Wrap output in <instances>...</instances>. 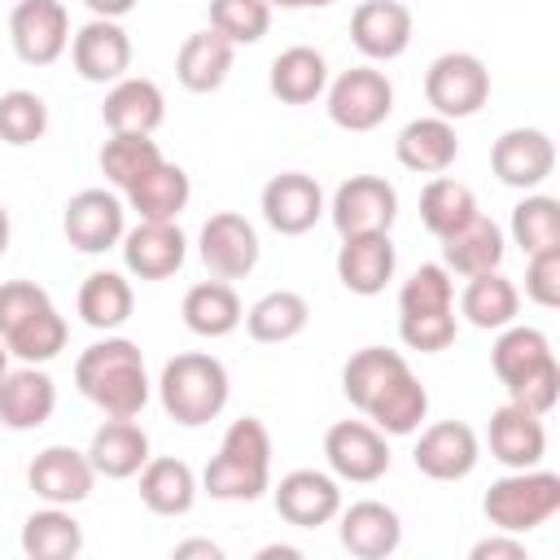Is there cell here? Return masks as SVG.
Here are the masks:
<instances>
[{
	"label": "cell",
	"mask_w": 560,
	"mask_h": 560,
	"mask_svg": "<svg viewBox=\"0 0 560 560\" xmlns=\"http://www.w3.org/2000/svg\"><path fill=\"white\" fill-rule=\"evenodd\" d=\"M490 363H494V376L503 381L508 389V402L534 411V416H547L560 398V363L551 354V341L542 328H529V324H508L499 328V341L490 350Z\"/></svg>",
	"instance_id": "1"
},
{
	"label": "cell",
	"mask_w": 560,
	"mask_h": 560,
	"mask_svg": "<svg viewBox=\"0 0 560 560\" xmlns=\"http://www.w3.org/2000/svg\"><path fill=\"white\" fill-rule=\"evenodd\" d=\"M74 385L105 416H140L149 402V372L140 346L127 337L92 341L74 359Z\"/></svg>",
	"instance_id": "2"
},
{
	"label": "cell",
	"mask_w": 560,
	"mask_h": 560,
	"mask_svg": "<svg viewBox=\"0 0 560 560\" xmlns=\"http://www.w3.org/2000/svg\"><path fill=\"white\" fill-rule=\"evenodd\" d=\"M201 486L223 503H254L271 486V433L258 416H241L228 424L214 459L201 472Z\"/></svg>",
	"instance_id": "3"
},
{
	"label": "cell",
	"mask_w": 560,
	"mask_h": 560,
	"mask_svg": "<svg viewBox=\"0 0 560 560\" xmlns=\"http://www.w3.org/2000/svg\"><path fill=\"white\" fill-rule=\"evenodd\" d=\"M158 398L162 411L184 424V429H201L210 420H219V411L232 398V381L228 368L206 354V350H184L175 359H166L162 376H158Z\"/></svg>",
	"instance_id": "4"
},
{
	"label": "cell",
	"mask_w": 560,
	"mask_h": 560,
	"mask_svg": "<svg viewBox=\"0 0 560 560\" xmlns=\"http://www.w3.org/2000/svg\"><path fill=\"white\" fill-rule=\"evenodd\" d=\"M481 512L503 534H529L560 512V477L547 468H508V477L490 481Z\"/></svg>",
	"instance_id": "5"
},
{
	"label": "cell",
	"mask_w": 560,
	"mask_h": 560,
	"mask_svg": "<svg viewBox=\"0 0 560 560\" xmlns=\"http://www.w3.org/2000/svg\"><path fill=\"white\" fill-rule=\"evenodd\" d=\"M424 101L438 118H472L490 101V70L472 52H442L424 70Z\"/></svg>",
	"instance_id": "6"
},
{
	"label": "cell",
	"mask_w": 560,
	"mask_h": 560,
	"mask_svg": "<svg viewBox=\"0 0 560 560\" xmlns=\"http://www.w3.org/2000/svg\"><path fill=\"white\" fill-rule=\"evenodd\" d=\"M324 96H328V118L341 131H376L394 114V83L376 66L341 70L324 88Z\"/></svg>",
	"instance_id": "7"
},
{
	"label": "cell",
	"mask_w": 560,
	"mask_h": 560,
	"mask_svg": "<svg viewBox=\"0 0 560 560\" xmlns=\"http://www.w3.org/2000/svg\"><path fill=\"white\" fill-rule=\"evenodd\" d=\"M328 214H332V228L341 236L389 232L398 219V188L385 175H350L346 184H337Z\"/></svg>",
	"instance_id": "8"
},
{
	"label": "cell",
	"mask_w": 560,
	"mask_h": 560,
	"mask_svg": "<svg viewBox=\"0 0 560 560\" xmlns=\"http://www.w3.org/2000/svg\"><path fill=\"white\" fill-rule=\"evenodd\" d=\"M324 459H328L332 477L354 481V486H372L389 472V442L368 420H337L324 433Z\"/></svg>",
	"instance_id": "9"
},
{
	"label": "cell",
	"mask_w": 560,
	"mask_h": 560,
	"mask_svg": "<svg viewBox=\"0 0 560 560\" xmlns=\"http://www.w3.org/2000/svg\"><path fill=\"white\" fill-rule=\"evenodd\" d=\"M197 254L206 262V271L214 280H245L254 267H258V232L245 214L236 210H219L201 223V236H197Z\"/></svg>",
	"instance_id": "10"
},
{
	"label": "cell",
	"mask_w": 560,
	"mask_h": 560,
	"mask_svg": "<svg viewBox=\"0 0 560 560\" xmlns=\"http://www.w3.org/2000/svg\"><path fill=\"white\" fill-rule=\"evenodd\" d=\"M61 232L79 254H105L122 241L127 232V206L109 188H83L66 201Z\"/></svg>",
	"instance_id": "11"
},
{
	"label": "cell",
	"mask_w": 560,
	"mask_h": 560,
	"mask_svg": "<svg viewBox=\"0 0 560 560\" xmlns=\"http://www.w3.org/2000/svg\"><path fill=\"white\" fill-rule=\"evenodd\" d=\"M13 52L26 66H52L70 48V13L61 0H18L9 13Z\"/></svg>",
	"instance_id": "12"
},
{
	"label": "cell",
	"mask_w": 560,
	"mask_h": 560,
	"mask_svg": "<svg viewBox=\"0 0 560 560\" xmlns=\"http://www.w3.org/2000/svg\"><path fill=\"white\" fill-rule=\"evenodd\" d=\"M118 249H122V267L136 280H166L184 267L188 241L175 219H140L136 228L122 232Z\"/></svg>",
	"instance_id": "13"
},
{
	"label": "cell",
	"mask_w": 560,
	"mask_h": 560,
	"mask_svg": "<svg viewBox=\"0 0 560 560\" xmlns=\"http://www.w3.org/2000/svg\"><path fill=\"white\" fill-rule=\"evenodd\" d=\"M481 459V442L464 420H438L429 429H420L411 464L416 472L433 477V481H464Z\"/></svg>",
	"instance_id": "14"
},
{
	"label": "cell",
	"mask_w": 560,
	"mask_h": 560,
	"mask_svg": "<svg viewBox=\"0 0 560 560\" xmlns=\"http://www.w3.org/2000/svg\"><path fill=\"white\" fill-rule=\"evenodd\" d=\"M490 171L499 175V184L521 188V192H534L556 171V144L538 127H512V131H503L494 140Z\"/></svg>",
	"instance_id": "15"
},
{
	"label": "cell",
	"mask_w": 560,
	"mask_h": 560,
	"mask_svg": "<svg viewBox=\"0 0 560 560\" xmlns=\"http://www.w3.org/2000/svg\"><path fill=\"white\" fill-rule=\"evenodd\" d=\"M324 214V188L306 171H280L262 184V219L280 236H302Z\"/></svg>",
	"instance_id": "16"
},
{
	"label": "cell",
	"mask_w": 560,
	"mask_h": 560,
	"mask_svg": "<svg viewBox=\"0 0 560 560\" xmlns=\"http://www.w3.org/2000/svg\"><path fill=\"white\" fill-rule=\"evenodd\" d=\"M271 499H276L280 521H289L298 529H319V525L337 521V512H341V486H337V477H328L319 468L284 472Z\"/></svg>",
	"instance_id": "17"
},
{
	"label": "cell",
	"mask_w": 560,
	"mask_h": 560,
	"mask_svg": "<svg viewBox=\"0 0 560 560\" xmlns=\"http://www.w3.org/2000/svg\"><path fill=\"white\" fill-rule=\"evenodd\" d=\"M411 9L402 0H363L350 13V44L368 61H394L411 48Z\"/></svg>",
	"instance_id": "18"
},
{
	"label": "cell",
	"mask_w": 560,
	"mask_h": 560,
	"mask_svg": "<svg viewBox=\"0 0 560 560\" xmlns=\"http://www.w3.org/2000/svg\"><path fill=\"white\" fill-rule=\"evenodd\" d=\"M26 481L31 490L44 499V503H57V508H74L92 494V481H96V468L88 459V451H74V446H44L31 468H26Z\"/></svg>",
	"instance_id": "19"
},
{
	"label": "cell",
	"mask_w": 560,
	"mask_h": 560,
	"mask_svg": "<svg viewBox=\"0 0 560 560\" xmlns=\"http://www.w3.org/2000/svg\"><path fill=\"white\" fill-rule=\"evenodd\" d=\"M57 411V385L39 363L9 368L0 376V424L13 433H31L48 424Z\"/></svg>",
	"instance_id": "20"
},
{
	"label": "cell",
	"mask_w": 560,
	"mask_h": 560,
	"mask_svg": "<svg viewBox=\"0 0 560 560\" xmlns=\"http://www.w3.org/2000/svg\"><path fill=\"white\" fill-rule=\"evenodd\" d=\"M70 61L88 83H118L131 70V39L118 22L92 18L70 35Z\"/></svg>",
	"instance_id": "21"
},
{
	"label": "cell",
	"mask_w": 560,
	"mask_h": 560,
	"mask_svg": "<svg viewBox=\"0 0 560 560\" xmlns=\"http://www.w3.org/2000/svg\"><path fill=\"white\" fill-rule=\"evenodd\" d=\"M162 118H166V96L153 79L122 74L118 83H109L101 105V122L109 127V136H153Z\"/></svg>",
	"instance_id": "22"
},
{
	"label": "cell",
	"mask_w": 560,
	"mask_h": 560,
	"mask_svg": "<svg viewBox=\"0 0 560 560\" xmlns=\"http://www.w3.org/2000/svg\"><path fill=\"white\" fill-rule=\"evenodd\" d=\"M337 516H341V525H337L341 547L354 560H385V556H394L402 547V521L381 499H359V503L341 508Z\"/></svg>",
	"instance_id": "23"
},
{
	"label": "cell",
	"mask_w": 560,
	"mask_h": 560,
	"mask_svg": "<svg viewBox=\"0 0 560 560\" xmlns=\"http://www.w3.org/2000/svg\"><path fill=\"white\" fill-rule=\"evenodd\" d=\"M398 267V249L389 241V232H363V236H341L337 249V280L359 293V298H376Z\"/></svg>",
	"instance_id": "24"
},
{
	"label": "cell",
	"mask_w": 560,
	"mask_h": 560,
	"mask_svg": "<svg viewBox=\"0 0 560 560\" xmlns=\"http://www.w3.org/2000/svg\"><path fill=\"white\" fill-rule=\"evenodd\" d=\"M486 442H490V455L503 464V468H534L542 464L547 455V429H542V416L516 407V402H503L490 411V429H486Z\"/></svg>",
	"instance_id": "25"
},
{
	"label": "cell",
	"mask_w": 560,
	"mask_h": 560,
	"mask_svg": "<svg viewBox=\"0 0 560 560\" xmlns=\"http://www.w3.org/2000/svg\"><path fill=\"white\" fill-rule=\"evenodd\" d=\"M503 254H508L503 228L494 219H486L481 210L468 223H459L455 232L442 236V267L451 276H464V280L468 276H481V271H499Z\"/></svg>",
	"instance_id": "26"
},
{
	"label": "cell",
	"mask_w": 560,
	"mask_h": 560,
	"mask_svg": "<svg viewBox=\"0 0 560 560\" xmlns=\"http://www.w3.org/2000/svg\"><path fill=\"white\" fill-rule=\"evenodd\" d=\"M394 158H398L407 171H416V175H442V171H451L455 158H459L455 122H451V118H438V114L411 118V122L398 131V140H394Z\"/></svg>",
	"instance_id": "27"
},
{
	"label": "cell",
	"mask_w": 560,
	"mask_h": 560,
	"mask_svg": "<svg viewBox=\"0 0 560 560\" xmlns=\"http://www.w3.org/2000/svg\"><path fill=\"white\" fill-rule=\"evenodd\" d=\"M88 459L96 468V477H109V481H127L144 468L149 459V433L136 424V416H109L92 442H88Z\"/></svg>",
	"instance_id": "28"
},
{
	"label": "cell",
	"mask_w": 560,
	"mask_h": 560,
	"mask_svg": "<svg viewBox=\"0 0 560 560\" xmlns=\"http://www.w3.org/2000/svg\"><path fill=\"white\" fill-rule=\"evenodd\" d=\"M232 57H236V44H228L214 26L192 31L175 52V79H179V88H188L197 96L219 92L232 74Z\"/></svg>",
	"instance_id": "29"
},
{
	"label": "cell",
	"mask_w": 560,
	"mask_h": 560,
	"mask_svg": "<svg viewBox=\"0 0 560 560\" xmlns=\"http://www.w3.org/2000/svg\"><path fill=\"white\" fill-rule=\"evenodd\" d=\"M267 88L284 105H311V101H319L324 88H328V61H324V52L311 48V44H293V48L276 52V61L267 70Z\"/></svg>",
	"instance_id": "30"
},
{
	"label": "cell",
	"mask_w": 560,
	"mask_h": 560,
	"mask_svg": "<svg viewBox=\"0 0 560 560\" xmlns=\"http://www.w3.org/2000/svg\"><path fill=\"white\" fill-rule=\"evenodd\" d=\"M363 416H368V424H376L385 438H411V433L424 424V416H429V389H424L420 376L407 368V372H398V376L372 398V407H368Z\"/></svg>",
	"instance_id": "31"
},
{
	"label": "cell",
	"mask_w": 560,
	"mask_h": 560,
	"mask_svg": "<svg viewBox=\"0 0 560 560\" xmlns=\"http://www.w3.org/2000/svg\"><path fill=\"white\" fill-rule=\"evenodd\" d=\"M140 477V503L153 512V516H184L192 512L197 503V477L184 459L175 455H149L144 468L136 472Z\"/></svg>",
	"instance_id": "32"
},
{
	"label": "cell",
	"mask_w": 560,
	"mask_h": 560,
	"mask_svg": "<svg viewBox=\"0 0 560 560\" xmlns=\"http://www.w3.org/2000/svg\"><path fill=\"white\" fill-rule=\"evenodd\" d=\"M122 197H127V210H136L140 219H179L192 197V184H188L184 166L162 158L153 171H144L136 184H127Z\"/></svg>",
	"instance_id": "33"
},
{
	"label": "cell",
	"mask_w": 560,
	"mask_h": 560,
	"mask_svg": "<svg viewBox=\"0 0 560 560\" xmlns=\"http://www.w3.org/2000/svg\"><path fill=\"white\" fill-rule=\"evenodd\" d=\"M179 315H184L188 332L214 341V337H228V332L241 328L245 306H241V298H236V289H232L228 280H201V284H192V289L184 293Z\"/></svg>",
	"instance_id": "34"
},
{
	"label": "cell",
	"mask_w": 560,
	"mask_h": 560,
	"mask_svg": "<svg viewBox=\"0 0 560 560\" xmlns=\"http://www.w3.org/2000/svg\"><path fill=\"white\" fill-rule=\"evenodd\" d=\"M131 306H136V293L122 271H92L79 284V319L96 332L122 328L131 319Z\"/></svg>",
	"instance_id": "35"
},
{
	"label": "cell",
	"mask_w": 560,
	"mask_h": 560,
	"mask_svg": "<svg viewBox=\"0 0 560 560\" xmlns=\"http://www.w3.org/2000/svg\"><path fill=\"white\" fill-rule=\"evenodd\" d=\"M521 311V293L516 284L503 276V271H481V276H468L464 293H459V315L472 324V328H508Z\"/></svg>",
	"instance_id": "36"
},
{
	"label": "cell",
	"mask_w": 560,
	"mask_h": 560,
	"mask_svg": "<svg viewBox=\"0 0 560 560\" xmlns=\"http://www.w3.org/2000/svg\"><path fill=\"white\" fill-rule=\"evenodd\" d=\"M83 551V525L70 516V508H39L22 525V556L31 560H74Z\"/></svg>",
	"instance_id": "37"
},
{
	"label": "cell",
	"mask_w": 560,
	"mask_h": 560,
	"mask_svg": "<svg viewBox=\"0 0 560 560\" xmlns=\"http://www.w3.org/2000/svg\"><path fill=\"white\" fill-rule=\"evenodd\" d=\"M311 324V306L302 293L293 289H271L262 293L249 311H245V332L262 346H280V341H293L302 328Z\"/></svg>",
	"instance_id": "38"
},
{
	"label": "cell",
	"mask_w": 560,
	"mask_h": 560,
	"mask_svg": "<svg viewBox=\"0 0 560 560\" xmlns=\"http://www.w3.org/2000/svg\"><path fill=\"white\" fill-rule=\"evenodd\" d=\"M411 363L398 354V350H389V346H363V350H354L350 359H346V368H341V394L359 407V411H368L372 407V398L398 376V372H407Z\"/></svg>",
	"instance_id": "39"
},
{
	"label": "cell",
	"mask_w": 560,
	"mask_h": 560,
	"mask_svg": "<svg viewBox=\"0 0 560 560\" xmlns=\"http://www.w3.org/2000/svg\"><path fill=\"white\" fill-rule=\"evenodd\" d=\"M477 214V197L464 179H451V175H433L424 188H420V223L442 241L446 232H455L459 223H468Z\"/></svg>",
	"instance_id": "40"
},
{
	"label": "cell",
	"mask_w": 560,
	"mask_h": 560,
	"mask_svg": "<svg viewBox=\"0 0 560 560\" xmlns=\"http://www.w3.org/2000/svg\"><path fill=\"white\" fill-rule=\"evenodd\" d=\"M512 245H521L525 258L560 245V201L547 192H525L512 206Z\"/></svg>",
	"instance_id": "41"
},
{
	"label": "cell",
	"mask_w": 560,
	"mask_h": 560,
	"mask_svg": "<svg viewBox=\"0 0 560 560\" xmlns=\"http://www.w3.org/2000/svg\"><path fill=\"white\" fill-rule=\"evenodd\" d=\"M96 162H101V175H105L114 188H127V184H136L144 171H153V166L162 162V149H158L153 136H109V140L101 144Z\"/></svg>",
	"instance_id": "42"
},
{
	"label": "cell",
	"mask_w": 560,
	"mask_h": 560,
	"mask_svg": "<svg viewBox=\"0 0 560 560\" xmlns=\"http://www.w3.org/2000/svg\"><path fill=\"white\" fill-rule=\"evenodd\" d=\"M455 311V280L442 262H420L398 289V315H446Z\"/></svg>",
	"instance_id": "43"
},
{
	"label": "cell",
	"mask_w": 560,
	"mask_h": 560,
	"mask_svg": "<svg viewBox=\"0 0 560 560\" xmlns=\"http://www.w3.org/2000/svg\"><path fill=\"white\" fill-rule=\"evenodd\" d=\"M48 131V105L39 92H26V88H13L0 96V140L13 144V149H26L35 140H44Z\"/></svg>",
	"instance_id": "44"
},
{
	"label": "cell",
	"mask_w": 560,
	"mask_h": 560,
	"mask_svg": "<svg viewBox=\"0 0 560 560\" xmlns=\"http://www.w3.org/2000/svg\"><path fill=\"white\" fill-rule=\"evenodd\" d=\"M210 26L228 44H258L271 26L267 0H210Z\"/></svg>",
	"instance_id": "45"
},
{
	"label": "cell",
	"mask_w": 560,
	"mask_h": 560,
	"mask_svg": "<svg viewBox=\"0 0 560 560\" xmlns=\"http://www.w3.org/2000/svg\"><path fill=\"white\" fill-rule=\"evenodd\" d=\"M455 311L446 315H398V337L407 350H420V354H438L455 341Z\"/></svg>",
	"instance_id": "46"
},
{
	"label": "cell",
	"mask_w": 560,
	"mask_h": 560,
	"mask_svg": "<svg viewBox=\"0 0 560 560\" xmlns=\"http://www.w3.org/2000/svg\"><path fill=\"white\" fill-rule=\"evenodd\" d=\"M525 298L534 306H542V311L560 306V245L529 254V262H525Z\"/></svg>",
	"instance_id": "47"
},
{
	"label": "cell",
	"mask_w": 560,
	"mask_h": 560,
	"mask_svg": "<svg viewBox=\"0 0 560 560\" xmlns=\"http://www.w3.org/2000/svg\"><path fill=\"white\" fill-rule=\"evenodd\" d=\"M468 556H472V560H529V551H525L521 534H503V529H494L490 538L472 542V551H468Z\"/></svg>",
	"instance_id": "48"
},
{
	"label": "cell",
	"mask_w": 560,
	"mask_h": 560,
	"mask_svg": "<svg viewBox=\"0 0 560 560\" xmlns=\"http://www.w3.org/2000/svg\"><path fill=\"white\" fill-rule=\"evenodd\" d=\"M188 556H206V560H219L223 547L210 542V538H188V542H175V560H188Z\"/></svg>",
	"instance_id": "49"
},
{
	"label": "cell",
	"mask_w": 560,
	"mask_h": 560,
	"mask_svg": "<svg viewBox=\"0 0 560 560\" xmlns=\"http://www.w3.org/2000/svg\"><path fill=\"white\" fill-rule=\"evenodd\" d=\"M83 4L92 9V18H109V22H118L136 9V0H83Z\"/></svg>",
	"instance_id": "50"
},
{
	"label": "cell",
	"mask_w": 560,
	"mask_h": 560,
	"mask_svg": "<svg viewBox=\"0 0 560 560\" xmlns=\"http://www.w3.org/2000/svg\"><path fill=\"white\" fill-rule=\"evenodd\" d=\"M271 9H328L332 0H267Z\"/></svg>",
	"instance_id": "51"
},
{
	"label": "cell",
	"mask_w": 560,
	"mask_h": 560,
	"mask_svg": "<svg viewBox=\"0 0 560 560\" xmlns=\"http://www.w3.org/2000/svg\"><path fill=\"white\" fill-rule=\"evenodd\" d=\"M276 556H280V560H298L302 551H298V547H262V551H258V560H276Z\"/></svg>",
	"instance_id": "52"
},
{
	"label": "cell",
	"mask_w": 560,
	"mask_h": 560,
	"mask_svg": "<svg viewBox=\"0 0 560 560\" xmlns=\"http://www.w3.org/2000/svg\"><path fill=\"white\" fill-rule=\"evenodd\" d=\"M9 236H13V228H9V210L0 206V258H4V249H9Z\"/></svg>",
	"instance_id": "53"
},
{
	"label": "cell",
	"mask_w": 560,
	"mask_h": 560,
	"mask_svg": "<svg viewBox=\"0 0 560 560\" xmlns=\"http://www.w3.org/2000/svg\"><path fill=\"white\" fill-rule=\"evenodd\" d=\"M4 372H9V346L0 341V376H4Z\"/></svg>",
	"instance_id": "54"
}]
</instances>
